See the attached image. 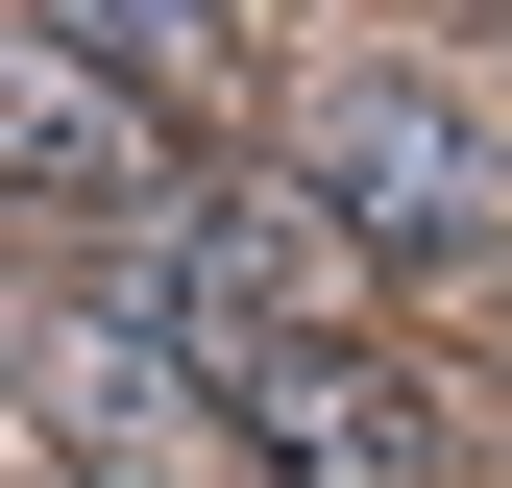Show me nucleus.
Wrapping results in <instances>:
<instances>
[{
	"mask_svg": "<svg viewBox=\"0 0 512 488\" xmlns=\"http://www.w3.org/2000/svg\"><path fill=\"white\" fill-rule=\"evenodd\" d=\"M293 196H317V220H342V244H366V269H464V244H488V196H512V171H488V122H464V98H439V74H342V98H317V122H293Z\"/></svg>",
	"mask_w": 512,
	"mask_h": 488,
	"instance_id": "1",
	"label": "nucleus"
},
{
	"mask_svg": "<svg viewBox=\"0 0 512 488\" xmlns=\"http://www.w3.org/2000/svg\"><path fill=\"white\" fill-rule=\"evenodd\" d=\"M342 293H366V244L317 220V196H196V220H171V342H196L220 391L293 366V342H366Z\"/></svg>",
	"mask_w": 512,
	"mask_h": 488,
	"instance_id": "3",
	"label": "nucleus"
},
{
	"mask_svg": "<svg viewBox=\"0 0 512 488\" xmlns=\"http://www.w3.org/2000/svg\"><path fill=\"white\" fill-rule=\"evenodd\" d=\"M49 25H74V49H98V74H147L171 122H196V98H220V49H244V25H220V0H49Z\"/></svg>",
	"mask_w": 512,
	"mask_h": 488,
	"instance_id": "6",
	"label": "nucleus"
},
{
	"mask_svg": "<svg viewBox=\"0 0 512 488\" xmlns=\"http://www.w3.org/2000/svg\"><path fill=\"white\" fill-rule=\"evenodd\" d=\"M0 196H74V220H171V98L98 74L49 0H0Z\"/></svg>",
	"mask_w": 512,
	"mask_h": 488,
	"instance_id": "4",
	"label": "nucleus"
},
{
	"mask_svg": "<svg viewBox=\"0 0 512 488\" xmlns=\"http://www.w3.org/2000/svg\"><path fill=\"white\" fill-rule=\"evenodd\" d=\"M49 440H74V488H269L244 464V415H220V366L171 342V318H49Z\"/></svg>",
	"mask_w": 512,
	"mask_h": 488,
	"instance_id": "2",
	"label": "nucleus"
},
{
	"mask_svg": "<svg viewBox=\"0 0 512 488\" xmlns=\"http://www.w3.org/2000/svg\"><path fill=\"white\" fill-rule=\"evenodd\" d=\"M220 415H244L269 488H464V440H439V391H415L391 342H293V366H244Z\"/></svg>",
	"mask_w": 512,
	"mask_h": 488,
	"instance_id": "5",
	"label": "nucleus"
}]
</instances>
